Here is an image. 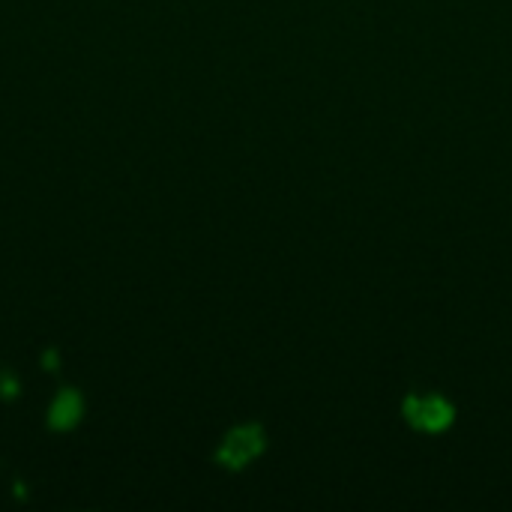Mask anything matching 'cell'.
Here are the masks:
<instances>
[{
	"label": "cell",
	"instance_id": "7a4b0ae2",
	"mask_svg": "<svg viewBox=\"0 0 512 512\" xmlns=\"http://www.w3.org/2000/svg\"><path fill=\"white\" fill-rule=\"evenodd\" d=\"M261 450H264V432H261V426H240V429H234L225 438V444L219 450V462L225 468H243Z\"/></svg>",
	"mask_w": 512,
	"mask_h": 512
},
{
	"label": "cell",
	"instance_id": "6da1fadb",
	"mask_svg": "<svg viewBox=\"0 0 512 512\" xmlns=\"http://www.w3.org/2000/svg\"><path fill=\"white\" fill-rule=\"evenodd\" d=\"M405 417L414 429L423 432H444L456 420V408L444 396H408L405 399Z\"/></svg>",
	"mask_w": 512,
	"mask_h": 512
}]
</instances>
